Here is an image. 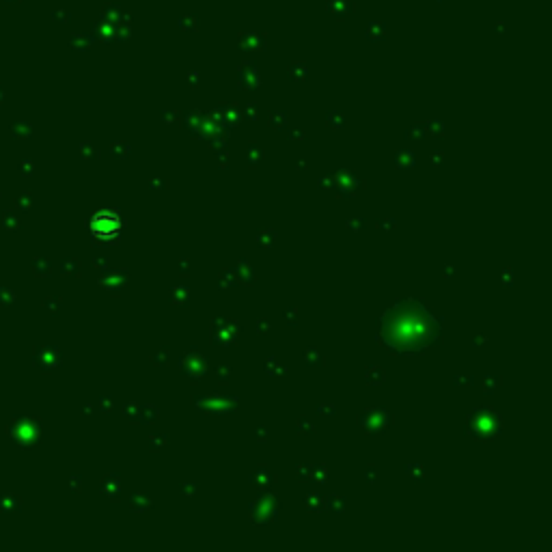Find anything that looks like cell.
<instances>
[{"label":"cell","mask_w":552,"mask_h":552,"mask_svg":"<svg viewBox=\"0 0 552 552\" xmlns=\"http://www.w3.org/2000/svg\"><path fill=\"white\" fill-rule=\"evenodd\" d=\"M427 335V322L421 313H414V309H408L406 313L395 315L393 320L386 324V341H389L393 348L399 350H412L423 343Z\"/></svg>","instance_id":"cell-1"}]
</instances>
